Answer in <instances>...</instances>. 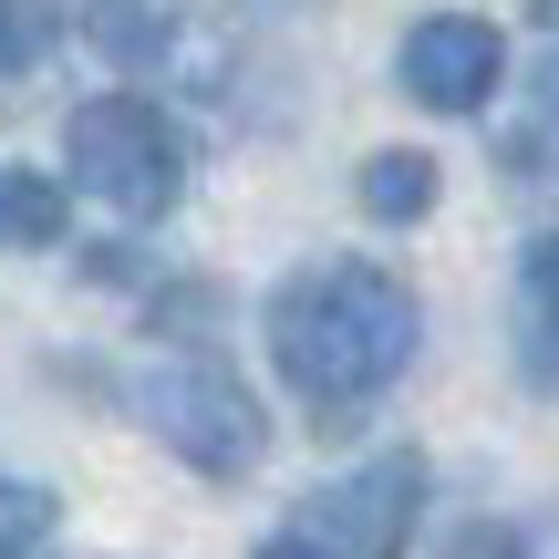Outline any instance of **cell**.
I'll list each match as a JSON object with an SVG mask.
<instances>
[{"mask_svg": "<svg viewBox=\"0 0 559 559\" xmlns=\"http://www.w3.org/2000/svg\"><path fill=\"white\" fill-rule=\"evenodd\" d=\"M260 332H270V373L300 394V415L342 436V425H362L404 383V362L425 342V311L373 260H311L270 290Z\"/></svg>", "mask_w": 559, "mask_h": 559, "instance_id": "cell-1", "label": "cell"}, {"mask_svg": "<svg viewBox=\"0 0 559 559\" xmlns=\"http://www.w3.org/2000/svg\"><path fill=\"white\" fill-rule=\"evenodd\" d=\"M135 415L156 425V445L177 466H198L207 487H249L270 466V404L207 353H156L135 373Z\"/></svg>", "mask_w": 559, "mask_h": 559, "instance_id": "cell-2", "label": "cell"}, {"mask_svg": "<svg viewBox=\"0 0 559 559\" xmlns=\"http://www.w3.org/2000/svg\"><path fill=\"white\" fill-rule=\"evenodd\" d=\"M62 166L83 198H104L115 218H166L187 198V135L145 94H94L62 115Z\"/></svg>", "mask_w": 559, "mask_h": 559, "instance_id": "cell-3", "label": "cell"}, {"mask_svg": "<svg viewBox=\"0 0 559 559\" xmlns=\"http://www.w3.org/2000/svg\"><path fill=\"white\" fill-rule=\"evenodd\" d=\"M425 487H436V466H425L415 445H394V456L311 487V498L290 508V539H311L321 559H404V539H415V519H425Z\"/></svg>", "mask_w": 559, "mask_h": 559, "instance_id": "cell-4", "label": "cell"}, {"mask_svg": "<svg viewBox=\"0 0 559 559\" xmlns=\"http://www.w3.org/2000/svg\"><path fill=\"white\" fill-rule=\"evenodd\" d=\"M498 73H508V41H498V21H477V11H425L415 32H404V52H394V83L425 115H487Z\"/></svg>", "mask_w": 559, "mask_h": 559, "instance_id": "cell-5", "label": "cell"}, {"mask_svg": "<svg viewBox=\"0 0 559 559\" xmlns=\"http://www.w3.org/2000/svg\"><path fill=\"white\" fill-rule=\"evenodd\" d=\"M436 198H445V166L425 156V145H383V156H362V177H353V207H362L373 228L436 218Z\"/></svg>", "mask_w": 559, "mask_h": 559, "instance_id": "cell-6", "label": "cell"}, {"mask_svg": "<svg viewBox=\"0 0 559 559\" xmlns=\"http://www.w3.org/2000/svg\"><path fill=\"white\" fill-rule=\"evenodd\" d=\"M498 166L519 187H549L559 177V52L528 62V94H519V115L498 124Z\"/></svg>", "mask_w": 559, "mask_h": 559, "instance_id": "cell-7", "label": "cell"}, {"mask_svg": "<svg viewBox=\"0 0 559 559\" xmlns=\"http://www.w3.org/2000/svg\"><path fill=\"white\" fill-rule=\"evenodd\" d=\"M519 373L528 394H559V239H528L519 260Z\"/></svg>", "mask_w": 559, "mask_h": 559, "instance_id": "cell-8", "label": "cell"}, {"mask_svg": "<svg viewBox=\"0 0 559 559\" xmlns=\"http://www.w3.org/2000/svg\"><path fill=\"white\" fill-rule=\"evenodd\" d=\"M83 41L124 73H156L177 52V0H83Z\"/></svg>", "mask_w": 559, "mask_h": 559, "instance_id": "cell-9", "label": "cell"}, {"mask_svg": "<svg viewBox=\"0 0 559 559\" xmlns=\"http://www.w3.org/2000/svg\"><path fill=\"white\" fill-rule=\"evenodd\" d=\"M73 228V198L32 166H0V249H52Z\"/></svg>", "mask_w": 559, "mask_h": 559, "instance_id": "cell-10", "label": "cell"}, {"mask_svg": "<svg viewBox=\"0 0 559 559\" xmlns=\"http://www.w3.org/2000/svg\"><path fill=\"white\" fill-rule=\"evenodd\" d=\"M62 498L32 477H0V559H62Z\"/></svg>", "mask_w": 559, "mask_h": 559, "instance_id": "cell-11", "label": "cell"}, {"mask_svg": "<svg viewBox=\"0 0 559 559\" xmlns=\"http://www.w3.org/2000/svg\"><path fill=\"white\" fill-rule=\"evenodd\" d=\"M52 41H62V11H52V0H0V73L52 62Z\"/></svg>", "mask_w": 559, "mask_h": 559, "instance_id": "cell-12", "label": "cell"}, {"mask_svg": "<svg viewBox=\"0 0 559 559\" xmlns=\"http://www.w3.org/2000/svg\"><path fill=\"white\" fill-rule=\"evenodd\" d=\"M436 559H528V539H519V528H498V519H477V528H456Z\"/></svg>", "mask_w": 559, "mask_h": 559, "instance_id": "cell-13", "label": "cell"}, {"mask_svg": "<svg viewBox=\"0 0 559 559\" xmlns=\"http://www.w3.org/2000/svg\"><path fill=\"white\" fill-rule=\"evenodd\" d=\"M260 559H321L311 539H290V528H280V539H260Z\"/></svg>", "mask_w": 559, "mask_h": 559, "instance_id": "cell-14", "label": "cell"}, {"mask_svg": "<svg viewBox=\"0 0 559 559\" xmlns=\"http://www.w3.org/2000/svg\"><path fill=\"white\" fill-rule=\"evenodd\" d=\"M539 21H549V32H559V0H539Z\"/></svg>", "mask_w": 559, "mask_h": 559, "instance_id": "cell-15", "label": "cell"}]
</instances>
